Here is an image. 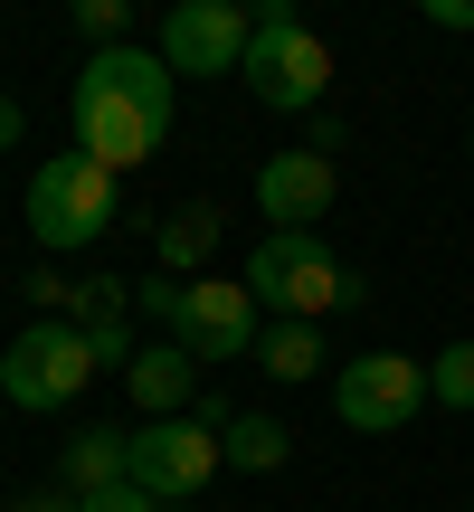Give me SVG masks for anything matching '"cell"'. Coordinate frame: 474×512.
Wrapping results in <instances>:
<instances>
[{
  "label": "cell",
  "instance_id": "1",
  "mask_svg": "<svg viewBox=\"0 0 474 512\" xmlns=\"http://www.w3.org/2000/svg\"><path fill=\"white\" fill-rule=\"evenodd\" d=\"M171 86H181V76L162 67V48H95L86 67H76V95H67L76 152L105 162V171L152 162L162 133H171Z\"/></svg>",
  "mask_w": 474,
  "mask_h": 512
},
{
  "label": "cell",
  "instance_id": "2",
  "mask_svg": "<svg viewBox=\"0 0 474 512\" xmlns=\"http://www.w3.org/2000/svg\"><path fill=\"white\" fill-rule=\"evenodd\" d=\"M247 294L275 323H313V313H351L361 304V275L313 238V228H266V247L247 256Z\"/></svg>",
  "mask_w": 474,
  "mask_h": 512
},
{
  "label": "cell",
  "instance_id": "3",
  "mask_svg": "<svg viewBox=\"0 0 474 512\" xmlns=\"http://www.w3.org/2000/svg\"><path fill=\"white\" fill-rule=\"evenodd\" d=\"M247 95L266 114H323V95H332V48L304 29V19L285 10V0H266L256 10V48H247Z\"/></svg>",
  "mask_w": 474,
  "mask_h": 512
},
{
  "label": "cell",
  "instance_id": "4",
  "mask_svg": "<svg viewBox=\"0 0 474 512\" xmlns=\"http://www.w3.org/2000/svg\"><path fill=\"white\" fill-rule=\"evenodd\" d=\"M105 228H114V171L86 152H48L29 181V238L67 256V247H95Z\"/></svg>",
  "mask_w": 474,
  "mask_h": 512
},
{
  "label": "cell",
  "instance_id": "5",
  "mask_svg": "<svg viewBox=\"0 0 474 512\" xmlns=\"http://www.w3.org/2000/svg\"><path fill=\"white\" fill-rule=\"evenodd\" d=\"M95 380V351L76 323H29L10 351H0V399L29 408V418H57V408H76Z\"/></svg>",
  "mask_w": 474,
  "mask_h": 512
},
{
  "label": "cell",
  "instance_id": "6",
  "mask_svg": "<svg viewBox=\"0 0 474 512\" xmlns=\"http://www.w3.org/2000/svg\"><path fill=\"white\" fill-rule=\"evenodd\" d=\"M219 465H228V456H219V437H209L200 418H143V427H133V456H124V484L181 512V503L209 494Z\"/></svg>",
  "mask_w": 474,
  "mask_h": 512
},
{
  "label": "cell",
  "instance_id": "7",
  "mask_svg": "<svg viewBox=\"0 0 474 512\" xmlns=\"http://www.w3.org/2000/svg\"><path fill=\"white\" fill-rule=\"evenodd\" d=\"M171 342H181L190 361H256V342H266V304L247 294V275H190Z\"/></svg>",
  "mask_w": 474,
  "mask_h": 512
},
{
  "label": "cell",
  "instance_id": "8",
  "mask_svg": "<svg viewBox=\"0 0 474 512\" xmlns=\"http://www.w3.org/2000/svg\"><path fill=\"white\" fill-rule=\"evenodd\" d=\"M332 408H342V427H361V437H399L427 408V370L408 361V351H361V361H342V380H332Z\"/></svg>",
  "mask_w": 474,
  "mask_h": 512
},
{
  "label": "cell",
  "instance_id": "9",
  "mask_svg": "<svg viewBox=\"0 0 474 512\" xmlns=\"http://www.w3.org/2000/svg\"><path fill=\"white\" fill-rule=\"evenodd\" d=\"M247 48H256V10H237V0H181L162 19V67L171 76H237Z\"/></svg>",
  "mask_w": 474,
  "mask_h": 512
},
{
  "label": "cell",
  "instance_id": "10",
  "mask_svg": "<svg viewBox=\"0 0 474 512\" xmlns=\"http://www.w3.org/2000/svg\"><path fill=\"white\" fill-rule=\"evenodd\" d=\"M342 200V171L323 162V152H266V162H256V209H266L275 228H313L323 219V209Z\"/></svg>",
  "mask_w": 474,
  "mask_h": 512
},
{
  "label": "cell",
  "instance_id": "11",
  "mask_svg": "<svg viewBox=\"0 0 474 512\" xmlns=\"http://www.w3.org/2000/svg\"><path fill=\"white\" fill-rule=\"evenodd\" d=\"M124 399L143 408V418H190V408H200V361H190L181 342H162V351H133V370H124Z\"/></svg>",
  "mask_w": 474,
  "mask_h": 512
},
{
  "label": "cell",
  "instance_id": "12",
  "mask_svg": "<svg viewBox=\"0 0 474 512\" xmlns=\"http://www.w3.org/2000/svg\"><path fill=\"white\" fill-rule=\"evenodd\" d=\"M124 456H133V437H114V427H76L67 456H57V494H76V503L114 494V484H124Z\"/></svg>",
  "mask_w": 474,
  "mask_h": 512
},
{
  "label": "cell",
  "instance_id": "13",
  "mask_svg": "<svg viewBox=\"0 0 474 512\" xmlns=\"http://www.w3.org/2000/svg\"><path fill=\"white\" fill-rule=\"evenodd\" d=\"M152 256H162V275H200L209 256H219V200H181L152 228Z\"/></svg>",
  "mask_w": 474,
  "mask_h": 512
},
{
  "label": "cell",
  "instance_id": "14",
  "mask_svg": "<svg viewBox=\"0 0 474 512\" xmlns=\"http://www.w3.org/2000/svg\"><path fill=\"white\" fill-rule=\"evenodd\" d=\"M219 456L237 465V475H275V465L294 456V437H285V418H266V408H237L228 437H219Z\"/></svg>",
  "mask_w": 474,
  "mask_h": 512
},
{
  "label": "cell",
  "instance_id": "15",
  "mask_svg": "<svg viewBox=\"0 0 474 512\" xmlns=\"http://www.w3.org/2000/svg\"><path fill=\"white\" fill-rule=\"evenodd\" d=\"M256 361H266V380H323V332H313V323H275V313H266Z\"/></svg>",
  "mask_w": 474,
  "mask_h": 512
},
{
  "label": "cell",
  "instance_id": "16",
  "mask_svg": "<svg viewBox=\"0 0 474 512\" xmlns=\"http://www.w3.org/2000/svg\"><path fill=\"white\" fill-rule=\"evenodd\" d=\"M427 399L456 408V418H474V342H446L437 361H427Z\"/></svg>",
  "mask_w": 474,
  "mask_h": 512
},
{
  "label": "cell",
  "instance_id": "17",
  "mask_svg": "<svg viewBox=\"0 0 474 512\" xmlns=\"http://www.w3.org/2000/svg\"><path fill=\"white\" fill-rule=\"evenodd\" d=\"M67 323H133V285H114V275H86L67 304Z\"/></svg>",
  "mask_w": 474,
  "mask_h": 512
},
{
  "label": "cell",
  "instance_id": "18",
  "mask_svg": "<svg viewBox=\"0 0 474 512\" xmlns=\"http://www.w3.org/2000/svg\"><path fill=\"white\" fill-rule=\"evenodd\" d=\"M76 29H86V38H114V48H124L133 10H124V0H76Z\"/></svg>",
  "mask_w": 474,
  "mask_h": 512
},
{
  "label": "cell",
  "instance_id": "19",
  "mask_svg": "<svg viewBox=\"0 0 474 512\" xmlns=\"http://www.w3.org/2000/svg\"><path fill=\"white\" fill-rule=\"evenodd\" d=\"M181 294H190L181 275H143V285H133V304H143L152 323H181Z\"/></svg>",
  "mask_w": 474,
  "mask_h": 512
},
{
  "label": "cell",
  "instance_id": "20",
  "mask_svg": "<svg viewBox=\"0 0 474 512\" xmlns=\"http://www.w3.org/2000/svg\"><path fill=\"white\" fill-rule=\"evenodd\" d=\"M76 512H171V503H152V494H133V484H114V494H95V503H76Z\"/></svg>",
  "mask_w": 474,
  "mask_h": 512
},
{
  "label": "cell",
  "instance_id": "21",
  "mask_svg": "<svg viewBox=\"0 0 474 512\" xmlns=\"http://www.w3.org/2000/svg\"><path fill=\"white\" fill-rule=\"evenodd\" d=\"M427 19H437V29H465V38H474V0H427Z\"/></svg>",
  "mask_w": 474,
  "mask_h": 512
},
{
  "label": "cell",
  "instance_id": "22",
  "mask_svg": "<svg viewBox=\"0 0 474 512\" xmlns=\"http://www.w3.org/2000/svg\"><path fill=\"white\" fill-rule=\"evenodd\" d=\"M0 512H76V494H57V484H48V494H19V503H0Z\"/></svg>",
  "mask_w": 474,
  "mask_h": 512
},
{
  "label": "cell",
  "instance_id": "23",
  "mask_svg": "<svg viewBox=\"0 0 474 512\" xmlns=\"http://www.w3.org/2000/svg\"><path fill=\"white\" fill-rule=\"evenodd\" d=\"M19 124H29V114H19V105H10V95H0V152H10V143H19Z\"/></svg>",
  "mask_w": 474,
  "mask_h": 512
}]
</instances>
